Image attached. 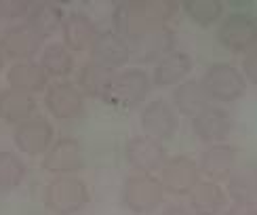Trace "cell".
I'll return each instance as SVG.
<instances>
[{"mask_svg":"<svg viewBox=\"0 0 257 215\" xmlns=\"http://www.w3.org/2000/svg\"><path fill=\"white\" fill-rule=\"evenodd\" d=\"M167 5L156 3H128L122 5L116 11V28H118L124 36L139 38L146 32L163 26V19L169 15V11H163Z\"/></svg>","mask_w":257,"mask_h":215,"instance_id":"1","label":"cell"},{"mask_svg":"<svg viewBox=\"0 0 257 215\" xmlns=\"http://www.w3.org/2000/svg\"><path fill=\"white\" fill-rule=\"evenodd\" d=\"M89 202V188L78 177L61 175L45 188V205L55 215L78 213Z\"/></svg>","mask_w":257,"mask_h":215,"instance_id":"2","label":"cell"},{"mask_svg":"<svg viewBox=\"0 0 257 215\" xmlns=\"http://www.w3.org/2000/svg\"><path fill=\"white\" fill-rule=\"evenodd\" d=\"M165 200V190L152 175H131L122 184V205L137 215L154 213Z\"/></svg>","mask_w":257,"mask_h":215,"instance_id":"3","label":"cell"},{"mask_svg":"<svg viewBox=\"0 0 257 215\" xmlns=\"http://www.w3.org/2000/svg\"><path fill=\"white\" fill-rule=\"evenodd\" d=\"M202 87H205L209 99L213 97L217 101H236L247 89V80H244L242 72H238L230 63H213L202 76Z\"/></svg>","mask_w":257,"mask_h":215,"instance_id":"4","label":"cell"},{"mask_svg":"<svg viewBox=\"0 0 257 215\" xmlns=\"http://www.w3.org/2000/svg\"><path fill=\"white\" fill-rule=\"evenodd\" d=\"M200 171L190 156H173L160 169V186L173 196H190V192L198 186Z\"/></svg>","mask_w":257,"mask_h":215,"instance_id":"5","label":"cell"},{"mask_svg":"<svg viewBox=\"0 0 257 215\" xmlns=\"http://www.w3.org/2000/svg\"><path fill=\"white\" fill-rule=\"evenodd\" d=\"M124 158L135 171H139L144 175L160 171L169 160L165 146L148 135H137L128 139L124 146Z\"/></svg>","mask_w":257,"mask_h":215,"instance_id":"6","label":"cell"},{"mask_svg":"<svg viewBox=\"0 0 257 215\" xmlns=\"http://www.w3.org/2000/svg\"><path fill=\"white\" fill-rule=\"evenodd\" d=\"M217 38L219 45L232 53L251 51L257 42V21L244 13H232L221 21Z\"/></svg>","mask_w":257,"mask_h":215,"instance_id":"7","label":"cell"},{"mask_svg":"<svg viewBox=\"0 0 257 215\" xmlns=\"http://www.w3.org/2000/svg\"><path fill=\"white\" fill-rule=\"evenodd\" d=\"M84 167V150L78 139L61 137L45 152L42 169L55 175H70Z\"/></svg>","mask_w":257,"mask_h":215,"instance_id":"8","label":"cell"},{"mask_svg":"<svg viewBox=\"0 0 257 215\" xmlns=\"http://www.w3.org/2000/svg\"><path fill=\"white\" fill-rule=\"evenodd\" d=\"M13 142L24 154L36 156L47 152L53 142V125L42 114H32L28 121L15 127Z\"/></svg>","mask_w":257,"mask_h":215,"instance_id":"9","label":"cell"},{"mask_svg":"<svg viewBox=\"0 0 257 215\" xmlns=\"http://www.w3.org/2000/svg\"><path fill=\"white\" fill-rule=\"evenodd\" d=\"M148 91H150V78L146 72L124 70L120 74H116V80L105 101L116 108H133L146 99Z\"/></svg>","mask_w":257,"mask_h":215,"instance_id":"10","label":"cell"},{"mask_svg":"<svg viewBox=\"0 0 257 215\" xmlns=\"http://www.w3.org/2000/svg\"><path fill=\"white\" fill-rule=\"evenodd\" d=\"M47 110L59 118V121H68V118H76L84 110V95L82 91L72 82L59 80L55 84H51L47 91Z\"/></svg>","mask_w":257,"mask_h":215,"instance_id":"11","label":"cell"},{"mask_svg":"<svg viewBox=\"0 0 257 215\" xmlns=\"http://www.w3.org/2000/svg\"><path fill=\"white\" fill-rule=\"evenodd\" d=\"M192 131L207 144H221L234 131V118L223 108H205L192 121Z\"/></svg>","mask_w":257,"mask_h":215,"instance_id":"12","label":"cell"},{"mask_svg":"<svg viewBox=\"0 0 257 215\" xmlns=\"http://www.w3.org/2000/svg\"><path fill=\"white\" fill-rule=\"evenodd\" d=\"M139 121H142V129L146 131V135L156 139V142L171 139L177 131V114L163 99L148 103Z\"/></svg>","mask_w":257,"mask_h":215,"instance_id":"13","label":"cell"},{"mask_svg":"<svg viewBox=\"0 0 257 215\" xmlns=\"http://www.w3.org/2000/svg\"><path fill=\"white\" fill-rule=\"evenodd\" d=\"M236 167H238V150L228 144H215L200 154L198 171L217 184L221 179H228Z\"/></svg>","mask_w":257,"mask_h":215,"instance_id":"14","label":"cell"},{"mask_svg":"<svg viewBox=\"0 0 257 215\" xmlns=\"http://www.w3.org/2000/svg\"><path fill=\"white\" fill-rule=\"evenodd\" d=\"M173 32L165 26H158L154 30L146 32L139 38H133L131 45V57L139 63H148V61H160L167 57L173 47Z\"/></svg>","mask_w":257,"mask_h":215,"instance_id":"15","label":"cell"},{"mask_svg":"<svg viewBox=\"0 0 257 215\" xmlns=\"http://www.w3.org/2000/svg\"><path fill=\"white\" fill-rule=\"evenodd\" d=\"M42 38L32 30L28 24H21L7 30L0 38V51L5 57L17 59V61H30L38 53Z\"/></svg>","mask_w":257,"mask_h":215,"instance_id":"16","label":"cell"},{"mask_svg":"<svg viewBox=\"0 0 257 215\" xmlns=\"http://www.w3.org/2000/svg\"><path fill=\"white\" fill-rule=\"evenodd\" d=\"M91 55L95 63H101L105 68L116 70L118 66H124L131 57V47L126 45V40L116 34V32H101L95 38L91 47Z\"/></svg>","mask_w":257,"mask_h":215,"instance_id":"17","label":"cell"},{"mask_svg":"<svg viewBox=\"0 0 257 215\" xmlns=\"http://www.w3.org/2000/svg\"><path fill=\"white\" fill-rule=\"evenodd\" d=\"M63 45L70 51H84L93 47L95 38H97V26L95 21L84 13H70L61 24Z\"/></svg>","mask_w":257,"mask_h":215,"instance_id":"18","label":"cell"},{"mask_svg":"<svg viewBox=\"0 0 257 215\" xmlns=\"http://www.w3.org/2000/svg\"><path fill=\"white\" fill-rule=\"evenodd\" d=\"M226 202V190L215 181H198V186L190 192L192 215H223Z\"/></svg>","mask_w":257,"mask_h":215,"instance_id":"19","label":"cell"},{"mask_svg":"<svg viewBox=\"0 0 257 215\" xmlns=\"http://www.w3.org/2000/svg\"><path fill=\"white\" fill-rule=\"evenodd\" d=\"M47 80H49L47 72L42 70L40 63H34V61H17L7 72L9 87L13 91L26 93V95L42 91L45 89V84H47Z\"/></svg>","mask_w":257,"mask_h":215,"instance_id":"20","label":"cell"},{"mask_svg":"<svg viewBox=\"0 0 257 215\" xmlns=\"http://www.w3.org/2000/svg\"><path fill=\"white\" fill-rule=\"evenodd\" d=\"M114 80H116V72L112 68L101 66V63H95V61L84 63L82 70H80V78H78L80 91L84 95L99 97V99L108 97Z\"/></svg>","mask_w":257,"mask_h":215,"instance_id":"21","label":"cell"},{"mask_svg":"<svg viewBox=\"0 0 257 215\" xmlns=\"http://www.w3.org/2000/svg\"><path fill=\"white\" fill-rule=\"evenodd\" d=\"M234 202L257 205V163H244L228 177V192Z\"/></svg>","mask_w":257,"mask_h":215,"instance_id":"22","label":"cell"},{"mask_svg":"<svg viewBox=\"0 0 257 215\" xmlns=\"http://www.w3.org/2000/svg\"><path fill=\"white\" fill-rule=\"evenodd\" d=\"M173 105L179 114L196 116L205 108H209V95L198 80H184L173 91Z\"/></svg>","mask_w":257,"mask_h":215,"instance_id":"23","label":"cell"},{"mask_svg":"<svg viewBox=\"0 0 257 215\" xmlns=\"http://www.w3.org/2000/svg\"><path fill=\"white\" fill-rule=\"evenodd\" d=\"M36 101L32 95L26 93H19L13 89H7V91H0V118L5 123H13L19 125L28 121L32 114H36Z\"/></svg>","mask_w":257,"mask_h":215,"instance_id":"24","label":"cell"},{"mask_svg":"<svg viewBox=\"0 0 257 215\" xmlns=\"http://www.w3.org/2000/svg\"><path fill=\"white\" fill-rule=\"evenodd\" d=\"M192 70V59L186 53H169L154 68V82L158 87H169V84H181Z\"/></svg>","mask_w":257,"mask_h":215,"instance_id":"25","label":"cell"},{"mask_svg":"<svg viewBox=\"0 0 257 215\" xmlns=\"http://www.w3.org/2000/svg\"><path fill=\"white\" fill-rule=\"evenodd\" d=\"M40 66L47 72V76L63 78L74 70V55L66 45L55 42V45H49L45 51H42Z\"/></svg>","mask_w":257,"mask_h":215,"instance_id":"26","label":"cell"},{"mask_svg":"<svg viewBox=\"0 0 257 215\" xmlns=\"http://www.w3.org/2000/svg\"><path fill=\"white\" fill-rule=\"evenodd\" d=\"M63 11L59 7H40L36 11H32V15L28 19V26L36 32L40 38L53 36L63 24Z\"/></svg>","mask_w":257,"mask_h":215,"instance_id":"27","label":"cell"},{"mask_svg":"<svg viewBox=\"0 0 257 215\" xmlns=\"http://www.w3.org/2000/svg\"><path fill=\"white\" fill-rule=\"evenodd\" d=\"M26 177V165L15 152H0V190H13Z\"/></svg>","mask_w":257,"mask_h":215,"instance_id":"28","label":"cell"},{"mask_svg":"<svg viewBox=\"0 0 257 215\" xmlns=\"http://www.w3.org/2000/svg\"><path fill=\"white\" fill-rule=\"evenodd\" d=\"M184 9L190 19L200 28H209L221 17V5L213 3V0H190L184 5Z\"/></svg>","mask_w":257,"mask_h":215,"instance_id":"29","label":"cell"},{"mask_svg":"<svg viewBox=\"0 0 257 215\" xmlns=\"http://www.w3.org/2000/svg\"><path fill=\"white\" fill-rule=\"evenodd\" d=\"M242 76L244 80L257 84V47L251 49L242 59Z\"/></svg>","mask_w":257,"mask_h":215,"instance_id":"30","label":"cell"},{"mask_svg":"<svg viewBox=\"0 0 257 215\" xmlns=\"http://www.w3.org/2000/svg\"><path fill=\"white\" fill-rule=\"evenodd\" d=\"M223 215H257V205L251 202H232Z\"/></svg>","mask_w":257,"mask_h":215,"instance_id":"31","label":"cell"},{"mask_svg":"<svg viewBox=\"0 0 257 215\" xmlns=\"http://www.w3.org/2000/svg\"><path fill=\"white\" fill-rule=\"evenodd\" d=\"M160 215H192L188 209H184L181 205H171V207H167Z\"/></svg>","mask_w":257,"mask_h":215,"instance_id":"32","label":"cell"},{"mask_svg":"<svg viewBox=\"0 0 257 215\" xmlns=\"http://www.w3.org/2000/svg\"><path fill=\"white\" fill-rule=\"evenodd\" d=\"M3 63H5V55H3V51H0V70H3Z\"/></svg>","mask_w":257,"mask_h":215,"instance_id":"33","label":"cell"}]
</instances>
